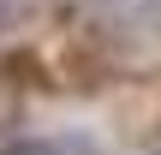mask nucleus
Wrapping results in <instances>:
<instances>
[{"label": "nucleus", "mask_w": 161, "mask_h": 155, "mask_svg": "<svg viewBox=\"0 0 161 155\" xmlns=\"http://www.w3.org/2000/svg\"><path fill=\"white\" fill-rule=\"evenodd\" d=\"M0 155H60V143H48V137H12V143H0Z\"/></svg>", "instance_id": "nucleus-1"}]
</instances>
